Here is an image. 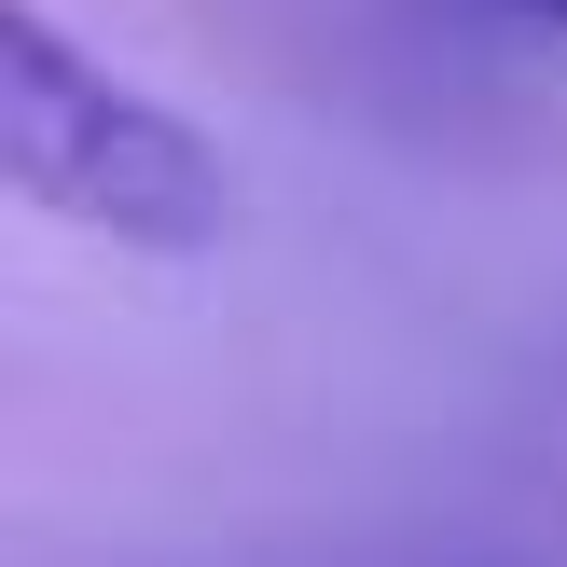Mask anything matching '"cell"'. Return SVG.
<instances>
[{
	"instance_id": "1",
	"label": "cell",
	"mask_w": 567,
	"mask_h": 567,
	"mask_svg": "<svg viewBox=\"0 0 567 567\" xmlns=\"http://www.w3.org/2000/svg\"><path fill=\"white\" fill-rule=\"evenodd\" d=\"M0 166H14V194L42 221H83L111 249H153V264H194L236 221L221 153L153 83L97 70L42 0H0Z\"/></svg>"
},
{
	"instance_id": "2",
	"label": "cell",
	"mask_w": 567,
	"mask_h": 567,
	"mask_svg": "<svg viewBox=\"0 0 567 567\" xmlns=\"http://www.w3.org/2000/svg\"><path fill=\"white\" fill-rule=\"evenodd\" d=\"M498 14H526V28H567V0H498Z\"/></svg>"
}]
</instances>
